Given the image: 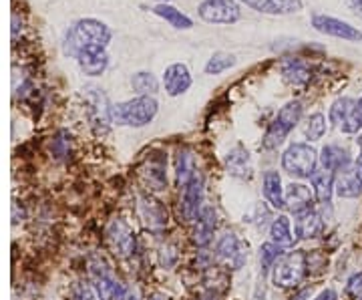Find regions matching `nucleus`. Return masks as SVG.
<instances>
[{
    "label": "nucleus",
    "mask_w": 362,
    "mask_h": 300,
    "mask_svg": "<svg viewBox=\"0 0 362 300\" xmlns=\"http://www.w3.org/2000/svg\"><path fill=\"white\" fill-rule=\"evenodd\" d=\"M113 39V30L97 18H81L73 28L66 33L65 52L71 57H77V52L85 47H103Z\"/></svg>",
    "instance_id": "f257e3e1"
},
{
    "label": "nucleus",
    "mask_w": 362,
    "mask_h": 300,
    "mask_svg": "<svg viewBox=\"0 0 362 300\" xmlns=\"http://www.w3.org/2000/svg\"><path fill=\"white\" fill-rule=\"evenodd\" d=\"M159 103L151 95H137L135 99L113 105V121L127 127H145L156 119Z\"/></svg>",
    "instance_id": "f03ea898"
},
{
    "label": "nucleus",
    "mask_w": 362,
    "mask_h": 300,
    "mask_svg": "<svg viewBox=\"0 0 362 300\" xmlns=\"http://www.w3.org/2000/svg\"><path fill=\"white\" fill-rule=\"evenodd\" d=\"M310 268V258L304 250L282 254V258L272 268V282L278 288H296Z\"/></svg>",
    "instance_id": "7ed1b4c3"
},
{
    "label": "nucleus",
    "mask_w": 362,
    "mask_h": 300,
    "mask_svg": "<svg viewBox=\"0 0 362 300\" xmlns=\"http://www.w3.org/2000/svg\"><path fill=\"white\" fill-rule=\"evenodd\" d=\"M304 113V105L298 99H292L278 111L276 119L270 123V127L264 135V147L266 149H274L284 144V139L288 137V133L296 127Z\"/></svg>",
    "instance_id": "20e7f679"
},
{
    "label": "nucleus",
    "mask_w": 362,
    "mask_h": 300,
    "mask_svg": "<svg viewBox=\"0 0 362 300\" xmlns=\"http://www.w3.org/2000/svg\"><path fill=\"white\" fill-rule=\"evenodd\" d=\"M318 161L320 156L310 144H292L282 154V170L292 178L306 180L316 173Z\"/></svg>",
    "instance_id": "39448f33"
},
{
    "label": "nucleus",
    "mask_w": 362,
    "mask_h": 300,
    "mask_svg": "<svg viewBox=\"0 0 362 300\" xmlns=\"http://www.w3.org/2000/svg\"><path fill=\"white\" fill-rule=\"evenodd\" d=\"M89 275L95 292L101 300H121L125 287L113 275L109 262L103 256H93L89 260Z\"/></svg>",
    "instance_id": "423d86ee"
},
{
    "label": "nucleus",
    "mask_w": 362,
    "mask_h": 300,
    "mask_svg": "<svg viewBox=\"0 0 362 300\" xmlns=\"http://www.w3.org/2000/svg\"><path fill=\"white\" fill-rule=\"evenodd\" d=\"M85 105H87V115L95 133L105 135L111 129L113 121V105L109 103L107 95L99 87H89L85 93Z\"/></svg>",
    "instance_id": "0eeeda50"
},
{
    "label": "nucleus",
    "mask_w": 362,
    "mask_h": 300,
    "mask_svg": "<svg viewBox=\"0 0 362 300\" xmlns=\"http://www.w3.org/2000/svg\"><path fill=\"white\" fill-rule=\"evenodd\" d=\"M197 14L209 25H235L242 21V6L238 0H204L197 6Z\"/></svg>",
    "instance_id": "6e6552de"
},
{
    "label": "nucleus",
    "mask_w": 362,
    "mask_h": 300,
    "mask_svg": "<svg viewBox=\"0 0 362 300\" xmlns=\"http://www.w3.org/2000/svg\"><path fill=\"white\" fill-rule=\"evenodd\" d=\"M105 238H107V244L113 250L117 258H123V260L131 258L137 250V238H135L133 228L121 218H115L107 224Z\"/></svg>",
    "instance_id": "1a4fd4ad"
},
{
    "label": "nucleus",
    "mask_w": 362,
    "mask_h": 300,
    "mask_svg": "<svg viewBox=\"0 0 362 300\" xmlns=\"http://www.w3.org/2000/svg\"><path fill=\"white\" fill-rule=\"evenodd\" d=\"M310 21L312 26L326 37H334V39L349 40V42H361L362 40V30H358L356 26H352L342 18L330 16V14L314 13Z\"/></svg>",
    "instance_id": "9d476101"
},
{
    "label": "nucleus",
    "mask_w": 362,
    "mask_h": 300,
    "mask_svg": "<svg viewBox=\"0 0 362 300\" xmlns=\"http://www.w3.org/2000/svg\"><path fill=\"white\" fill-rule=\"evenodd\" d=\"M204 196H206L204 180H202V175H197V178H194L192 182L183 188V194H181L180 216L183 222H197V218H199V214L204 209Z\"/></svg>",
    "instance_id": "9b49d317"
},
{
    "label": "nucleus",
    "mask_w": 362,
    "mask_h": 300,
    "mask_svg": "<svg viewBox=\"0 0 362 300\" xmlns=\"http://www.w3.org/2000/svg\"><path fill=\"white\" fill-rule=\"evenodd\" d=\"M216 256H218V260L228 264L233 270H240L247 260L246 248H244V244L240 242V238L233 234V232H226L218 240V244H216Z\"/></svg>",
    "instance_id": "f8f14e48"
},
{
    "label": "nucleus",
    "mask_w": 362,
    "mask_h": 300,
    "mask_svg": "<svg viewBox=\"0 0 362 300\" xmlns=\"http://www.w3.org/2000/svg\"><path fill=\"white\" fill-rule=\"evenodd\" d=\"M78 69L87 77H101L109 67V54L103 47H85L77 52Z\"/></svg>",
    "instance_id": "ddd939ff"
},
{
    "label": "nucleus",
    "mask_w": 362,
    "mask_h": 300,
    "mask_svg": "<svg viewBox=\"0 0 362 300\" xmlns=\"http://www.w3.org/2000/svg\"><path fill=\"white\" fill-rule=\"evenodd\" d=\"M139 216H141L143 224L153 230V232H161L168 228V208L157 202L156 197L141 196L139 197Z\"/></svg>",
    "instance_id": "4468645a"
},
{
    "label": "nucleus",
    "mask_w": 362,
    "mask_h": 300,
    "mask_svg": "<svg viewBox=\"0 0 362 300\" xmlns=\"http://www.w3.org/2000/svg\"><path fill=\"white\" fill-rule=\"evenodd\" d=\"M246 4L247 8L262 14H272V16H286V14L300 13L304 8L302 0H238Z\"/></svg>",
    "instance_id": "2eb2a0df"
},
{
    "label": "nucleus",
    "mask_w": 362,
    "mask_h": 300,
    "mask_svg": "<svg viewBox=\"0 0 362 300\" xmlns=\"http://www.w3.org/2000/svg\"><path fill=\"white\" fill-rule=\"evenodd\" d=\"M194 79L187 65L183 63H173L165 69V75H163V85H165V93L169 97H180L183 93L192 87Z\"/></svg>",
    "instance_id": "dca6fc26"
},
{
    "label": "nucleus",
    "mask_w": 362,
    "mask_h": 300,
    "mask_svg": "<svg viewBox=\"0 0 362 300\" xmlns=\"http://www.w3.org/2000/svg\"><path fill=\"white\" fill-rule=\"evenodd\" d=\"M216 226H218V218H216L214 208L211 206H204L199 218H197V222H195L194 230H192V242H194L197 248H206V246L211 244Z\"/></svg>",
    "instance_id": "f3484780"
},
{
    "label": "nucleus",
    "mask_w": 362,
    "mask_h": 300,
    "mask_svg": "<svg viewBox=\"0 0 362 300\" xmlns=\"http://www.w3.org/2000/svg\"><path fill=\"white\" fill-rule=\"evenodd\" d=\"M226 170H228L230 175L238 178V180H252L254 168H252V157L247 154L246 147L235 145L233 149L228 151V156H226Z\"/></svg>",
    "instance_id": "a211bd4d"
},
{
    "label": "nucleus",
    "mask_w": 362,
    "mask_h": 300,
    "mask_svg": "<svg viewBox=\"0 0 362 300\" xmlns=\"http://www.w3.org/2000/svg\"><path fill=\"white\" fill-rule=\"evenodd\" d=\"M157 156H151L145 166L141 168V178L153 192H163L168 188V173H165V159Z\"/></svg>",
    "instance_id": "6ab92c4d"
},
{
    "label": "nucleus",
    "mask_w": 362,
    "mask_h": 300,
    "mask_svg": "<svg viewBox=\"0 0 362 300\" xmlns=\"http://www.w3.org/2000/svg\"><path fill=\"white\" fill-rule=\"evenodd\" d=\"M322 230V218L314 208L294 214V232L300 240H312Z\"/></svg>",
    "instance_id": "aec40b11"
},
{
    "label": "nucleus",
    "mask_w": 362,
    "mask_h": 300,
    "mask_svg": "<svg viewBox=\"0 0 362 300\" xmlns=\"http://www.w3.org/2000/svg\"><path fill=\"white\" fill-rule=\"evenodd\" d=\"M350 163H352L350 151L346 147H342V145L328 144L324 145L322 151H320V166H322V170L338 173L344 168H350Z\"/></svg>",
    "instance_id": "412c9836"
},
{
    "label": "nucleus",
    "mask_w": 362,
    "mask_h": 300,
    "mask_svg": "<svg viewBox=\"0 0 362 300\" xmlns=\"http://www.w3.org/2000/svg\"><path fill=\"white\" fill-rule=\"evenodd\" d=\"M262 190H264V197L270 204L272 208L280 209L286 208V190L282 188V178L278 171H266L262 178Z\"/></svg>",
    "instance_id": "4be33fe9"
},
{
    "label": "nucleus",
    "mask_w": 362,
    "mask_h": 300,
    "mask_svg": "<svg viewBox=\"0 0 362 300\" xmlns=\"http://www.w3.org/2000/svg\"><path fill=\"white\" fill-rule=\"evenodd\" d=\"M334 192L340 197H358L362 194V180L356 168H344L337 173Z\"/></svg>",
    "instance_id": "5701e85b"
},
{
    "label": "nucleus",
    "mask_w": 362,
    "mask_h": 300,
    "mask_svg": "<svg viewBox=\"0 0 362 300\" xmlns=\"http://www.w3.org/2000/svg\"><path fill=\"white\" fill-rule=\"evenodd\" d=\"M314 197L318 200V204L328 206L332 202L334 194V182H337V173L328 170H316V173L310 178Z\"/></svg>",
    "instance_id": "b1692460"
},
{
    "label": "nucleus",
    "mask_w": 362,
    "mask_h": 300,
    "mask_svg": "<svg viewBox=\"0 0 362 300\" xmlns=\"http://www.w3.org/2000/svg\"><path fill=\"white\" fill-rule=\"evenodd\" d=\"M175 178H177V185L185 188L194 178H197V163H195V156L192 149L181 147L175 157Z\"/></svg>",
    "instance_id": "393cba45"
},
{
    "label": "nucleus",
    "mask_w": 362,
    "mask_h": 300,
    "mask_svg": "<svg viewBox=\"0 0 362 300\" xmlns=\"http://www.w3.org/2000/svg\"><path fill=\"white\" fill-rule=\"evenodd\" d=\"M312 69L306 61L302 59H288L282 65V79L284 83L292 85V87H302L310 81Z\"/></svg>",
    "instance_id": "a878e982"
},
{
    "label": "nucleus",
    "mask_w": 362,
    "mask_h": 300,
    "mask_svg": "<svg viewBox=\"0 0 362 300\" xmlns=\"http://www.w3.org/2000/svg\"><path fill=\"white\" fill-rule=\"evenodd\" d=\"M312 192L308 185H304V183H290L288 188H286V208L290 209V212H304V209L312 208Z\"/></svg>",
    "instance_id": "bb28decb"
},
{
    "label": "nucleus",
    "mask_w": 362,
    "mask_h": 300,
    "mask_svg": "<svg viewBox=\"0 0 362 300\" xmlns=\"http://www.w3.org/2000/svg\"><path fill=\"white\" fill-rule=\"evenodd\" d=\"M151 13L159 16V18H163L165 23L173 26V28H177V30H189V28H194V21L187 16V14H183L180 8H175V6H171L168 2H163V4H156L153 8H151Z\"/></svg>",
    "instance_id": "cd10ccee"
},
{
    "label": "nucleus",
    "mask_w": 362,
    "mask_h": 300,
    "mask_svg": "<svg viewBox=\"0 0 362 300\" xmlns=\"http://www.w3.org/2000/svg\"><path fill=\"white\" fill-rule=\"evenodd\" d=\"M270 238L274 244H278L280 248H290L294 244V234H292V224L288 216H278L274 218L270 226Z\"/></svg>",
    "instance_id": "c85d7f7f"
},
{
    "label": "nucleus",
    "mask_w": 362,
    "mask_h": 300,
    "mask_svg": "<svg viewBox=\"0 0 362 300\" xmlns=\"http://www.w3.org/2000/svg\"><path fill=\"white\" fill-rule=\"evenodd\" d=\"M235 54L232 52H226V51H218L214 52L211 57H209V61L204 67V73L206 75H221V73H226V71H230L232 67H235Z\"/></svg>",
    "instance_id": "c756f323"
},
{
    "label": "nucleus",
    "mask_w": 362,
    "mask_h": 300,
    "mask_svg": "<svg viewBox=\"0 0 362 300\" xmlns=\"http://www.w3.org/2000/svg\"><path fill=\"white\" fill-rule=\"evenodd\" d=\"M356 103L358 101H354L352 97H340V99H337L332 103V107H330V111H328V121L340 129V125L346 121V117L352 113V109L356 107Z\"/></svg>",
    "instance_id": "7c9ffc66"
},
{
    "label": "nucleus",
    "mask_w": 362,
    "mask_h": 300,
    "mask_svg": "<svg viewBox=\"0 0 362 300\" xmlns=\"http://www.w3.org/2000/svg\"><path fill=\"white\" fill-rule=\"evenodd\" d=\"M131 87L137 95H156L159 91V81L156 79L153 73H147V71H139L131 77Z\"/></svg>",
    "instance_id": "2f4dec72"
},
{
    "label": "nucleus",
    "mask_w": 362,
    "mask_h": 300,
    "mask_svg": "<svg viewBox=\"0 0 362 300\" xmlns=\"http://www.w3.org/2000/svg\"><path fill=\"white\" fill-rule=\"evenodd\" d=\"M280 258H282V248L278 244H274V242L264 244L259 248V268H262V276L268 275Z\"/></svg>",
    "instance_id": "473e14b6"
},
{
    "label": "nucleus",
    "mask_w": 362,
    "mask_h": 300,
    "mask_svg": "<svg viewBox=\"0 0 362 300\" xmlns=\"http://www.w3.org/2000/svg\"><path fill=\"white\" fill-rule=\"evenodd\" d=\"M324 133H326V117L324 113H312L306 125H304V135L308 142H318L322 139Z\"/></svg>",
    "instance_id": "72a5a7b5"
},
{
    "label": "nucleus",
    "mask_w": 362,
    "mask_h": 300,
    "mask_svg": "<svg viewBox=\"0 0 362 300\" xmlns=\"http://www.w3.org/2000/svg\"><path fill=\"white\" fill-rule=\"evenodd\" d=\"M340 131L342 133H346V135H354V133H358L362 131V109L361 105L356 103V107L352 109V113H350L346 121L340 125Z\"/></svg>",
    "instance_id": "f704fd0d"
},
{
    "label": "nucleus",
    "mask_w": 362,
    "mask_h": 300,
    "mask_svg": "<svg viewBox=\"0 0 362 300\" xmlns=\"http://www.w3.org/2000/svg\"><path fill=\"white\" fill-rule=\"evenodd\" d=\"M69 139H71V137L66 135V131H61V133L52 139L51 151L57 159H65V157L69 156V144H71Z\"/></svg>",
    "instance_id": "c9c22d12"
},
{
    "label": "nucleus",
    "mask_w": 362,
    "mask_h": 300,
    "mask_svg": "<svg viewBox=\"0 0 362 300\" xmlns=\"http://www.w3.org/2000/svg\"><path fill=\"white\" fill-rule=\"evenodd\" d=\"M73 300H95V288L89 287L87 282H75L71 290Z\"/></svg>",
    "instance_id": "e433bc0d"
},
{
    "label": "nucleus",
    "mask_w": 362,
    "mask_h": 300,
    "mask_svg": "<svg viewBox=\"0 0 362 300\" xmlns=\"http://www.w3.org/2000/svg\"><path fill=\"white\" fill-rule=\"evenodd\" d=\"M346 292L352 300H362V272L350 276L346 282Z\"/></svg>",
    "instance_id": "4c0bfd02"
},
{
    "label": "nucleus",
    "mask_w": 362,
    "mask_h": 300,
    "mask_svg": "<svg viewBox=\"0 0 362 300\" xmlns=\"http://www.w3.org/2000/svg\"><path fill=\"white\" fill-rule=\"evenodd\" d=\"M159 262H161V266H165V268H173L175 262H177V252H175V248L165 244V246L161 248V252H159Z\"/></svg>",
    "instance_id": "58836bf2"
},
{
    "label": "nucleus",
    "mask_w": 362,
    "mask_h": 300,
    "mask_svg": "<svg viewBox=\"0 0 362 300\" xmlns=\"http://www.w3.org/2000/svg\"><path fill=\"white\" fill-rule=\"evenodd\" d=\"M121 300H143L141 290L137 287H125Z\"/></svg>",
    "instance_id": "ea45409f"
},
{
    "label": "nucleus",
    "mask_w": 362,
    "mask_h": 300,
    "mask_svg": "<svg viewBox=\"0 0 362 300\" xmlns=\"http://www.w3.org/2000/svg\"><path fill=\"white\" fill-rule=\"evenodd\" d=\"M314 300H338V294L334 288H324L322 292H320Z\"/></svg>",
    "instance_id": "a19ab883"
},
{
    "label": "nucleus",
    "mask_w": 362,
    "mask_h": 300,
    "mask_svg": "<svg viewBox=\"0 0 362 300\" xmlns=\"http://www.w3.org/2000/svg\"><path fill=\"white\" fill-rule=\"evenodd\" d=\"M195 300H218V294L209 290V292H204V294H199V296H197Z\"/></svg>",
    "instance_id": "79ce46f5"
},
{
    "label": "nucleus",
    "mask_w": 362,
    "mask_h": 300,
    "mask_svg": "<svg viewBox=\"0 0 362 300\" xmlns=\"http://www.w3.org/2000/svg\"><path fill=\"white\" fill-rule=\"evenodd\" d=\"M349 4L356 11V14L362 13V0H349Z\"/></svg>",
    "instance_id": "37998d69"
},
{
    "label": "nucleus",
    "mask_w": 362,
    "mask_h": 300,
    "mask_svg": "<svg viewBox=\"0 0 362 300\" xmlns=\"http://www.w3.org/2000/svg\"><path fill=\"white\" fill-rule=\"evenodd\" d=\"M147 300H169V296H165V294H161V292H153L151 296Z\"/></svg>",
    "instance_id": "c03bdc74"
},
{
    "label": "nucleus",
    "mask_w": 362,
    "mask_h": 300,
    "mask_svg": "<svg viewBox=\"0 0 362 300\" xmlns=\"http://www.w3.org/2000/svg\"><path fill=\"white\" fill-rule=\"evenodd\" d=\"M354 168H356V171H358V175H361V180H362V157L358 156V159H356V166H354Z\"/></svg>",
    "instance_id": "a18cd8bd"
},
{
    "label": "nucleus",
    "mask_w": 362,
    "mask_h": 300,
    "mask_svg": "<svg viewBox=\"0 0 362 300\" xmlns=\"http://www.w3.org/2000/svg\"><path fill=\"white\" fill-rule=\"evenodd\" d=\"M358 147H361V157H362V135L358 137Z\"/></svg>",
    "instance_id": "49530a36"
},
{
    "label": "nucleus",
    "mask_w": 362,
    "mask_h": 300,
    "mask_svg": "<svg viewBox=\"0 0 362 300\" xmlns=\"http://www.w3.org/2000/svg\"><path fill=\"white\" fill-rule=\"evenodd\" d=\"M156 2H157V4H163V2H168V4H169V0H156Z\"/></svg>",
    "instance_id": "de8ad7c7"
},
{
    "label": "nucleus",
    "mask_w": 362,
    "mask_h": 300,
    "mask_svg": "<svg viewBox=\"0 0 362 300\" xmlns=\"http://www.w3.org/2000/svg\"><path fill=\"white\" fill-rule=\"evenodd\" d=\"M358 105H361V109H362V97H361V99H358Z\"/></svg>",
    "instance_id": "09e8293b"
},
{
    "label": "nucleus",
    "mask_w": 362,
    "mask_h": 300,
    "mask_svg": "<svg viewBox=\"0 0 362 300\" xmlns=\"http://www.w3.org/2000/svg\"><path fill=\"white\" fill-rule=\"evenodd\" d=\"M361 16H362V14H361Z\"/></svg>",
    "instance_id": "8fccbe9b"
}]
</instances>
